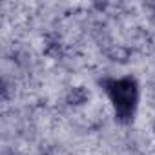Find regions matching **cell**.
<instances>
[{"mask_svg":"<svg viewBox=\"0 0 155 155\" xmlns=\"http://www.w3.org/2000/svg\"><path fill=\"white\" fill-rule=\"evenodd\" d=\"M104 86H106L110 101L113 102L115 115L120 120H130V117L133 115L135 104H137L135 81L130 79V77H126V79H113V81H108Z\"/></svg>","mask_w":155,"mask_h":155,"instance_id":"cell-1","label":"cell"}]
</instances>
